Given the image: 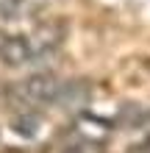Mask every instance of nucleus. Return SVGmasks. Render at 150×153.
Segmentation results:
<instances>
[{"label": "nucleus", "mask_w": 150, "mask_h": 153, "mask_svg": "<svg viewBox=\"0 0 150 153\" xmlns=\"http://www.w3.org/2000/svg\"><path fill=\"white\" fill-rule=\"evenodd\" d=\"M67 28L64 22H42L31 31L8 33L0 42V61L6 67H28L36 61H45L64 45Z\"/></svg>", "instance_id": "nucleus-1"}, {"label": "nucleus", "mask_w": 150, "mask_h": 153, "mask_svg": "<svg viewBox=\"0 0 150 153\" xmlns=\"http://www.w3.org/2000/svg\"><path fill=\"white\" fill-rule=\"evenodd\" d=\"M64 81L56 78L53 73H36V75H28L17 84V92L28 106H50L56 103L61 95H64Z\"/></svg>", "instance_id": "nucleus-2"}, {"label": "nucleus", "mask_w": 150, "mask_h": 153, "mask_svg": "<svg viewBox=\"0 0 150 153\" xmlns=\"http://www.w3.org/2000/svg\"><path fill=\"white\" fill-rule=\"evenodd\" d=\"M53 0H0V17L3 20H22V17L42 14L50 8Z\"/></svg>", "instance_id": "nucleus-3"}]
</instances>
